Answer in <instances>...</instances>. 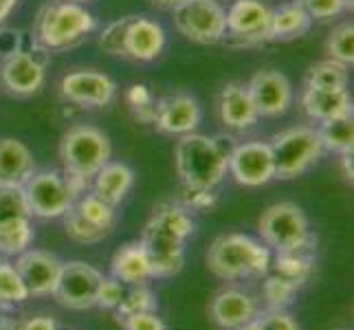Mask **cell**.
<instances>
[{"instance_id":"6da1fadb","label":"cell","mask_w":354,"mask_h":330,"mask_svg":"<svg viewBox=\"0 0 354 330\" xmlns=\"http://www.w3.org/2000/svg\"><path fill=\"white\" fill-rule=\"evenodd\" d=\"M57 154L62 161V174L66 176L73 196L77 199L91 190L93 176L111 161L113 145L104 130L88 124H77L62 134Z\"/></svg>"},{"instance_id":"7a4b0ae2","label":"cell","mask_w":354,"mask_h":330,"mask_svg":"<svg viewBox=\"0 0 354 330\" xmlns=\"http://www.w3.org/2000/svg\"><path fill=\"white\" fill-rule=\"evenodd\" d=\"M97 29V18L86 5L46 0L31 24V40L44 53H64L80 46Z\"/></svg>"},{"instance_id":"3957f363","label":"cell","mask_w":354,"mask_h":330,"mask_svg":"<svg viewBox=\"0 0 354 330\" xmlns=\"http://www.w3.org/2000/svg\"><path fill=\"white\" fill-rule=\"evenodd\" d=\"M229 150L225 145L198 132L183 134L174 148V165L180 187L216 190L227 176Z\"/></svg>"},{"instance_id":"277c9868","label":"cell","mask_w":354,"mask_h":330,"mask_svg":"<svg viewBox=\"0 0 354 330\" xmlns=\"http://www.w3.org/2000/svg\"><path fill=\"white\" fill-rule=\"evenodd\" d=\"M271 249L262 240L234 231L218 236L212 242L207 251V266L216 277L234 282V279L264 277L271 271Z\"/></svg>"},{"instance_id":"5b68a950","label":"cell","mask_w":354,"mask_h":330,"mask_svg":"<svg viewBox=\"0 0 354 330\" xmlns=\"http://www.w3.org/2000/svg\"><path fill=\"white\" fill-rule=\"evenodd\" d=\"M167 44L161 22L148 16H124L111 22L100 35L102 51L132 62H154Z\"/></svg>"},{"instance_id":"8992f818","label":"cell","mask_w":354,"mask_h":330,"mask_svg":"<svg viewBox=\"0 0 354 330\" xmlns=\"http://www.w3.org/2000/svg\"><path fill=\"white\" fill-rule=\"evenodd\" d=\"M258 234L266 247L275 253H313L317 244V238L310 234L306 214L297 203L290 201L266 207L258 220Z\"/></svg>"},{"instance_id":"52a82bcc","label":"cell","mask_w":354,"mask_h":330,"mask_svg":"<svg viewBox=\"0 0 354 330\" xmlns=\"http://www.w3.org/2000/svg\"><path fill=\"white\" fill-rule=\"evenodd\" d=\"M268 145L275 158V178L279 181H292L306 174L324 154L317 128L306 124L273 134Z\"/></svg>"},{"instance_id":"ba28073f","label":"cell","mask_w":354,"mask_h":330,"mask_svg":"<svg viewBox=\"0 0 354 330\" xmlns=\"http://www.w3.org/2000/svg\"><path fill=\"white\" fill-rule=\"evenodd\" d=\"M48 53L33 48H14L0 59V89L11 97H33L46 84Z\"/></svg>"},{"instance_id":"9c48e42d","label":"cell","mask_w":354,"mask_h":330,"mask_svg":"<svg viewBox=\"0 0 354 330\" xmlns=\"http://www.w3.org/2000/svg\"><path fill=\"white\" fill-rule=\"evenodd\" d=\"M174 14V27L194 44H218L225 40V7L218 0H185Z\"/></svg>"},{"instance_id":"30bf717a","label":"cell","mask_w":354,"mask_h":330,"mask_svg":"<svg viewBox=\"0 0 354 330\" xmlns=\"http://www.w3.org/2000/svg\"><path fill=\"white\" fill-rule=\"evenodd\" d=\"M22 192L31 218H62L75 203L66 176L57 169H35L31 178L22 185Z\"/></svg>"},{"instance_id":"8fae6325","label":"cell","mask_w":354,"mask_h":330,"mask_svg":"<svg viewBox=\"0 0 354 330\" xmlns=\"http://www.w3.org/2000/svg\"><path fill=\"white\" fill-rule=\"evenodd\" d=\"M273 9L262 0H234L225 9V38L240 46H260L271 42Z\"/></svg>"},{"instance_id":"7c38bea8","label":"cell","mask_w":354,"mask_h":330,"mask_svg":"<svg viewBox=\"0 0 354 330\" xmlns=\"http://www.w3.org/2000/svg\"><path fill=\"white\" fill-rule=\"evenodd\" d=\"M145 255H148L154 277H172L180 273L185 264V242L172 229L161 225L154 216L143 227L141 240Z\"/></svg>"},{"instance_id":"4fadbf2b","label":"cell","mask_w":354,"mask_h":330,"mask_svg":"<svg viewBox=\"0 0 354 330\" xmlns=\"http://www.w3.org/2000/svg\"><path fill=\"white\" fill-rule=\"evenodd\" d=\"M227 172L238 185L264 187L275 181V158L268 141H244L229 150Z\"/></svg>"},{"instance_id":"5bb4252c","label":"cell","mask_w":354,"mask_h":330,"mask_svg":"<svg viewBox=\"0 0 354 330\" xmlns=\"http://www.w3.org/2000/svg\"><path fill=\"white\" fill-rule=\"evenodd\" d=\"M102 271L88 262H64L62 273L53 291V300L68 311H88L95 306L97 286H100Z\"/></svg>"},{"instance_id":"9a60e30c","label":"cell","mask_w":354,"mask_h":330,"mask_svg":"<svg viewBox=\"0 0 354 330\" xmlns=\"http://www.w3.org/2000/svg\"><path fill=\"white\" fill-rule=\"evenodd\" d=\"M59 95L66 102L84 108H104L115 102L117 82L102 71L80 68L59 80Z\"/></svg>"},{"instance_id":"2e32d148","label":"cell","mask_w":354,"mask_h":330,"mask_svg":"<svg viewBox=\"0 0 354 330\" xmlns=\"http://www.w3.org/2000/svg\"><path fill=\"white\" fill-rule=\"evenodd\" d=\"M203 121L201 102L192 93L174 91L156 100L154 126L161 134L183 137V134L196 132Z\"/></svg>"},{"instance_id":"e0dca14e","label":"cell","mask_w":354,"mask_h":330,"mask_svg":"<svg viewBox=\"0 0 354 330\" xmlns=\"http://www.w3.org/2000/svg\"><path fill=\"white\" fill-rule=\"evenodd\" d=\"M247 91L260 117H282L295 100L290 80L277 68H262L253 73L247 82Z\"/></svg>"},{"instance_id":"ac0fdd59","label":"cell","mask_w":354,"mask_h":330,"mask_svg":"<svg viewBox=\"0 0 354 330\" xmlns=\"http://www.w3.org/2000/svg\"><path fill=\"white\" fill-rule=\"evenodd\" d=\"M14 266L20 273L31 297H48V295H53L64 262L51 251L27 249L18 255Z\"/></svg>"},{"instance_id":"d6986e66","label":"cell","mask_w":354,"mask_h":330,"mask_svg":"<svg viewBox=\"0 0 354 330\" xmlns=\"http://www.w3.org/2000/svg\"><path fill=\"white\" fill-rule=\"evenodd\" d=\"M218 119L227 130L234 132H247L258 124L260 113L255 108L251 95L247 91V84L240 82H227L218 93Z\"/></svg>"},{"instance_id":"ffe728a7","label":"cell","mask_w":354,"mask_h":330,"mask_svg":"<svg viewBox=\"0 0 354 330\" xmlns=\"http://www.w3.org/2000/svg\"><path fill=\"white\" fill-rule=\"evenodd\" d=\"M258 315H260L258 302L240 288H225L221 293H216L209 304L212 322L223 330H236L244 324L253 322Z\"/></svg>"},{"instance_id":"44dd1931","label":"cell","mask_w":354,"mask_h":330,"mask_svg":"<svg viewBox=\"0 0 354 330\" xmlns=\"http://www.w3.org/2000/svg\"><path fill=\"white\" fill-rule=\"evenodd\" d=\"M35 172V158L20 139L0 137V185L22 187Z\"/></svg>"},{"instance_id":"7402d4cb","label":"cell","mask_w":354,"mask_h":330,"mask_svg":"<svg viewBox=\"0 0 354 330\" xmlns=\"http://www.w3.org/2000/svg\"><path fill=\"white\" fill-rule=\"evenodd\" d=\"M301 108L308 115V119L322 124L339 117L352 115V95L348 89L341 91H319V89H306L301 93Z\"/></svg>"},{"instance_id":"603a6c76","label":"cell","mask_w":354,"mask_h":330,"mask_svg":"<svg viewBox=\"0 0 354 330\" xmlns=\"http://www.w3.org/2000/svg\"><path fill=\"white\" fill-rule=\"evenodd\" d=\"M111 275L117 277L121 284L126 286H137V284H148L152 275V266L148 255H145L143 244L128 242L124 247H119L111 260Z\"/></svg>"},{"instance_id":"cb8c5ba5","label":"cell","mask_w":354,"mask_h":330,"mask_svg":"<svg viewBox=\"0 0 354 330\" xmlns=\"http://www.w3.org/2000/svg\"><path fill=\"white\" fill-rule=\"evenodd\" d=\"M134 185V169L121 161H108L91 181V192L108 205L117 207Z\"/></svg>"},{"instance_id":"d4e9b609","label":"cell","mask_w":354,"mask_h":330,"mask_svg":"<svg viewBox=\"0 0 354 330\" xmlns=\"http://www.w3.org/2000/svg\"><path fill=\"white\" fill-rule=\"evenodd\" d=\"M313 27V18L299 0L279 5L271 16V42H290L304 38Z\"/></svg>"},{"instance_id":"484cf974","label":"cell","mask_w":354,"mask_h":330,"mask_svg":"<svg viewBox=\"0 0 354 330\" xmlns=\"http://www.w3.org/2000/svg\"><path fill=\"white\" fill-rule=\"evenodd\" d=\"M317 134H319L324 152H335V154H352L354 150V117H339L330 121H322L317 126Z\"/></svg>"},{"instance_id":"4316f807","label":"cell","mask_w":354,"mask_h":330,"mask_svg":"<svg viewBox=\"0 0 354 330\" xmlns=\"http://www.w3.org/2000/svg\"><path fill=\"white\" fill-rule=\"evenodd\" d=\"M350 82V66L337 62V59H322L306 71L304 86L319 89V91H341L348 89Z\"/></svg>"},{"instance_id":"83f0119b","label":"cell","mask_w":354,"mask_h":330,"mask_svg":"<svg viewBox=\"0 0 354 330\" xmlns=\"http://www.w3.org/2000/svg\"><path fill=\"white\" fill-rule=\"evenodd\" d=\"M271 271L292 284L304 286L315 271V258L313 253H301V251L275 253V258H271Z\"/></svg>"},{"instance_id":"f1b7e54d","label":"cell","mask_w":354,"mask_h":330,"mask_svg":"<svg viewBox=\"0 0 354 330\" xmlns=\"http://www.w3.org/2000/svg\"><path fill=\"white\" fill-rule=\"evenodd\" d=\"M35 231L31 218H16L0 223V255L5 258H18L20 253L31 249Z\"/></svg>"},{"instance_id":"f546056e","label":"cell","mask_w":354,"mask_h":330,"mask_svg":"<svg viewBox=\"0 0 354 330\" xmlns=\"http://www.w3.org/2000/svg\"><path fill=\"white\" fill-rule=\"evenodd\" d=\"M73 207H75L77 214L82 218H86L91 225L108 231V234H111V231L115 229V225H117V212H115V207L108 205L106 201H102L100 196H95L91 190L84 192L82 196H77L75 203H73Z\"/></svg>"},{"instance_id":"4dcf8cb0","label":"cell","mask_w":354,"mask_h":330,"mask_svg":"<svg viewBox=\"0 0 354 330\" xmlns=\"http://www.w3.org/2000/svg\"><path fill=\"white\" fill-rule=\"evenodd\" d=\"M156 309H158V302H156V295L152 293V288L148 284H137V286L126 288L124 297H121V302H119V306L115 309V317L121 324L132 315L156 313Z\"/></svg>"},{"instance_id":"1f68e13d","label":"cell","mask_w":354,"mask_h":330,"mask_svg":"<svg viewBox=\"0 0 354 330\" xmlns=\"http://www.w3.org/2000/svg\"><path fill=\"white\" fill-rule=\"evenodd\" d=\"M326 53L330 59L352 66L354 64V24L341 22L328 33L326 40Z\"/></svg>"},{"instance_id":"d6a6232c","label":"cell","mask_w":354,"mask_h":330,"mask_svg":"<svg viewBox=\"0 0 354 330\" xmlns=\"http://www.w3.org/2000/svg\"><path fill=\"white\" fill-rule=\"evenodd\" d=\"M299 286L288 282V279L279 277L275 273H266L264 275V282H262V297L266 302V306L271 311H279V309H286L295 300Z\"/></svg>"},{"instance_id":"836d02e7","label":"cell","mask_w":354,"mask_h":330,"mask_svg":"<svg viewBox=\"0 0 354 330\" xmlns=\"http://www.w3.org/2000/svg\"><path fill=\"white\" fill-rule=\"evenodd\" d=\"M31 295L27 286H24L20 273L16 271L14 262L0 260V304L9 306V304H22Z\"/></svg>"},{"instance_id":"e575fe53","label":"cell","mask_w":354,"mask_h":330,"mask_svg":"<svg viewBox=\"0 0 354 330\" xmlns=\"http://www.w3.org/2000/svg\"><path fill=\"white\" fill-rule=\"evenodd\" d=\"M62 220H64L66 236L73 242H80V244H97V242H102L108 236V231L95 227V225L88 223L86 218H82L77 214L75 207H71V210L62 216Z\"/></svg>"},{"instance_id":"d590c367","label":"cell","mask_w":354,"mask_h":330,"mask_svg":"<svg viewBox=\"0 0 354 330\" xmlns=\"http://www.w3.org/2000/svg\"><path fill=\"white\" fill-rule=\"evenodd\" d=\"M126 102L132 110L134 119H139L141 124H154L156 100L145 84H132V86L126 91Z\"/></svg>"},{"instance_id":"8d00e7d4","label":"cell","mask_w":354,"mask_h":330,"mask_svg":"<svg viewBox=\"0 0 354 330\" xmlns=\"http://www.w3.org/2000/svg\"><path fill=\"white\" fill-rule=\"evenodd\" d=\"M16 218H31L27 199H24L22 187H7L0 185V223Z\"/></svg>"},{"instance_id":"74e56055","label":"cell","mask_w":354,"mask_h":330,"mask_svg":"<svg viewBox=\"0 0 354 330\" xmlns=\"http://www.w3.org/2000/svg\"><path fill=\"white\" fill-rule=\"evenodd\" d=\"M126 284H121L117 277L113 275H102L100 286H97V295H95V306H100L104 311H115L119 306L121 297L126 293Z\"/></svg>"},{"instance_id":"f35d334b","label":"cell","mask_w":354,"mask_h":330,"mask_svg":"<svg viewBox=\"0 0 354 330\" xmlns=\"http://www.w3.org/2000/svg\"><path fill=\"white\" fill-rule=\"evenodd\" d=\"M178 203L185 207V210L194 212H205L212 210L218 203V194L216 190H189V187H180V199Z\"/></svg>"},{"instance_id":"ab89813d","label":"cell","mask_w":354,"mask_h":330,"mask_svg":"<svg viewBox=\"0 0 354 330\" xmlns=\"http://www.w3.org/2000/svg\"><path fill=\"white\" fill-rule=\"evenodd\" d=\"M304 9L308 11V16L313 20H333L341 16L346 9V0H299Z\"/></svg>"},{"instance_id":"60d3db41","label":"cell","mask_w":354,"mask_h":330,"mask_svg":"<svg viewBox=\"0 0 354 330\" xmlns=\"http://www.w3.org/2000/svg\"><path fill=\"white\" fill-rule=\"evenodd\" d=\"M258 324L262 330H299L297 322L292 320L290 313H286V309H279V311L268 309L266 313L258 315Z\"/></svg>"},{"instance_id":"b9f144b4","label":"cell","mask_w":354,"mask_h":330,"mask_svg":"<svg viewBox=\"0 0 354 330\" xmlns=\"http://www.w3.org/2000/svg\"><path fill=\"white\" fill-rule=\"evenodd\" d=\"M124 330H167L165 322L156 313H139L121 322Z\"/></svg>"},{"instance_id":"7bdbcfd3","label":"cell","mask_w":354,"mask_h":330,"mask_svg":"<svg viewBox=\"0 0 354 330\" xmlns=\"http://www.w3.org/2000/svg\"><path fill=\"white\" fill-rule=\"evenodd\" d=\"M11 330H57V322L48 315H38V317H29V320L18 322Z\"/></svg>"},{"instance_id":"ee69618b","label":"cell","mask_w":354,"mask_h":330,"mask_svg":"<svg viewBox=\"0 0 354 330\" xmlns=\"http://www.w3.org/2000/svg\"><path fill=\"white\" fill-rule=\"evenodd\" d=\"M20 0H0V27L9 20V16L14 14Z\"/></svg>"},{"instance_id":"f6af8a7d","label":"cell","mask_w":354,"mask_h":330,"mask_svg":"<svg viewBox=\"0 0 354 330\" xmlns=\"http://www.w3.org/2000/svg\"><path fill=\"white\" fill-rule=\"evenodd\" d=\"M185 0H150V5L156 7V9H163V11H174L178 9Z\"/></svg>"},{"instance_id":"bcb514c9","label":"cell","mask_w":354,"mask_h":330,"mask_svg":"<svg viewBox=\"0 0 354 330\" xmlns=\"http://www.w3.org/2000/svg\"><path fill=\"white\" fill-rule=\"evenodd\" d=\"M341 165H344V174L352 183V154H341Z\"/></svg>"},{"instance_id":"7dc6e473","label":"cell","mask_w":354,"mask_h":330,"mask_svg":"<svg viewBox=\"0 0 354 330\" xmlns=\"http://www.w3.org/2000/svg\"><path fill=\"white\" fill-rule=\"evenodd\" d=\"M236 330H262V328H260V324H258V317H255L253 322L244 324V326H240V328H236Z\"/></svg>"},{"instance_id":"c3c4849f","label":"cell","mask_w":354,"mask_h":330,"mask_svg":"<svg viewBox=\"0 0 354 330\" xmlns=\"http://www.w3.org/2000/svg\"><path fill=\"white\" fill-rule=\"evenodd\" d=\"M9 328V322H7V317H5V306L0 304V330H7Z\"/></svg>"},{"instance_id":"681fc988","label":"cell","mask_w":354,"mask_h":330,"mask_svg":"<svg viewBox=\"0 0 354 330\" xmlns=\"http://www.w3.org/2000/svg\"><path fill=\"white\" fill-rule=\"evenodd\" d=\"M68 3H77V5H86V3H91V0H68Z\"/></svg>"}]
</instances>
